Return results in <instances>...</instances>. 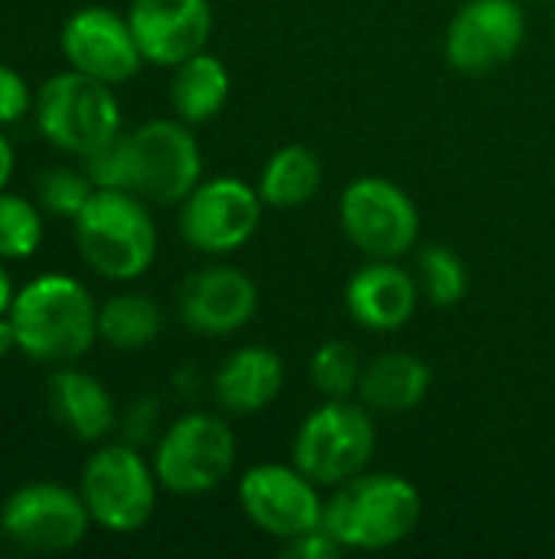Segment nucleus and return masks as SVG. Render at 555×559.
Masks as SVG:
<instances>
[{
    "mask_svg": "<svg viewBox=\"0 0 555 559\" xmlns=\"http://www.w3.org/2000/svg\"><path fill=\"white\" fill-rule=\"evenodd\" d=\"M164 314L150 295L124 292L98 308V337L114 350H144L160 337Z\"/></svg>",
    "mask_w": 555,
    "mask_h": 559,
    "instance_id": "23",
    "label": "nucleus"
},
{
    "mask_svg": "<svg viewBox=\"0 0 555 559\" xmlns=\"http://www.w3.org/2000/svg\"><path fill=\"white\" fill-rule=\"evenodd\" d=\"M553 23H555V16H553Z\"/></svg>",
    "mask_w": 555,
    "mask_h": 559,
    "instance_id": "35",
    "label": "nucleus"
},
{
    "mask_svg": "<svg viewBox=\"0 0 555 559\" xmlns=\"http://www.w3.org/2000/svg\"><path fill=\"white\" fill-rule=\"evenodd\" d=\"M128 23L144 62L173 69L203 52L213 33V7L209 0H134Z\"/></svg>",
    "mask_w": 555,
    "mask_h": 559,
    "instance_id": "16",
    "label": "nucleus"
},
{
    "mask_svg": "<svg viewBox=\"0 0 555 559\" xmlns=\"http://www.w3.org/2000/svg\"><path fill=\"white\" fill-rule=\"evenodd\" d=\"M415 265L422 272L425 298L435 308H455L464 298V292H468V269L458 259V252H451L442 242H432V246H425L419 252Z\"/></svg>",
    "mask_w": 555,
    "mask_h": 559,
    "instance_id": "25",
    "label": "nucleus"
},
{
    "mask_svg": "<svg viewBox=\"0 0 555 559\" xmlns=\"http://www.w3.org/2000/svg\"><path fill=\"white\" fill-rule=\"evenodd\" d=\"M376 452L373 416L363 403L327 400L314 409L294 436V468H301L314 485L337 488L366 472Z\"/></svg>",
    "mask_w": 555,
    "mask_h": 559,
    "instance_id": "4",
    "label": "nucleus"
},
{
    "mask_svg": "<svg viewBox=\"0 0 555 559\" xmlns=\"http://www.w3.org/2000/svg\"><path fill=\"white\" fill-rule=\"evenodd\" d=\"M262 197L255 187L236 177H216L196 183L180 210V236L209 255L242 249L262 223Z\"/></svg>",
    "mask_w": 555,
    "mask_h": 559,
    "instance_id": "11",
    "label": "nucleus"
},
{
    "mask_svg": "<svg viewBox=\"0 0 555 559\" xmlns=\"http://www.w3.org/2000/svg\"><path fill=\"white\" fill-rule=\"evenodd\" d=\"M239 504L258 531L278 540H294L307 531H317L324 521L317 485L291 465L249 468L239 481Z\"/></svg>",
    "mask_w": 555,
    "mask_h": 559,
    "instance_id": "12",
    "label": "nucleus"
},
{
    "mask_svg": "<svg viewBox=\"0 0 555 559\" xmlns=\"http://www.w3.org/2000/svg\"><path fill=\"white\" fill-rule=\"evenodd\" d=\"M281 554L288 559H334L343 554V547L324 527H317V531H307L294 540H285Z\"/></svg>",
    "mask_w": 555,
    "mask_h": 559,
    "instance_id": "30",
    "label": "nucleus"
},
{
    "mask_svg": "<svg viewBox=\"0 0 555 559\" xmlns=\"http://www.w3.org/2000/svg\"><path fill=\"white\" fill-rule=\"evenodd\" d=\"M321 187V157L304 144H288L268 157L258 177V197L268 206L291 210L307 203Z\"/></svg>",
    "mask_w": 555,
    "mask_h": 559,
    "instance_id": "22",
    "label": "nucleus"
},
{
    "mask_svg": "<svg viewBox=\"0 0 555 559\" xmlns=\"http://www.w3.org/2000/svg\"><path fill=\"white\" fill-rule=\"evenodd\" d=\"M363 364L347 341H327L314 350L307 364V380L327 400H350L360 386Z\"/></svg>",
    "mask_w": 555,
    "mask_h": 559,
    "instance_id": "24",
    "label": "nucleus"
},
{
    "mask_svg": "<svg viewBox=\"0 0 555 559\" xmlns=\"http://www.w3.org/2000/svg\"><path fill=\"white\" fill-rule=\"evenodd\" d=\"M43 242V216L39 210L16 193L0 190V255L3 259H29Z\"/></svg>",
    "mask_w": 555,
    "mask_h": 559,
    "instance_id": "26",
    "label": "nucleus"
},
{
    "mask_svg": "<svg viewBox=\"0 0 555 559\" xmlns=\"http://www.w3.org/2000/svg\"><path fill=\"white\" fill-rule=\"evenodd\" d=\"M432 386V370L422 357L406 350H389L370 360L360 373L357 400L370 413H409Z\"/></svg>",
    "mask_w": 555,
    "mask_h": 559,
    "instance_id": "20",
    "label": "nucleus"
},
{
    "mask_svg": "<svg viewBox=\"0 0 555 559\" xmlns=\"http://www.w3.org/2000/svg\"><path fill=\"white\" fill-rule=\"evenodd\" d=\"M82 259L111 282L141 278L157 255V226L131 190H95L75 216Z\"/></svg>",
    "mask_w": 555,
    "mask_h": 559,
    "instance_id": "3",
    "label": "nucleus"
},
{
    "mask_svg": "<svg viewBox=\"0 0 555 559\" xmlns=\"http://www.w3.org/2000/svg\"><path fill=\"white\" fill-rule=\"evenodd\" d=\"M154 423H157V400H137V403L131 406V413H128V423H124L128 442H131V445L144 442V439L150 436Z\"/></svg>",
    "mask_w": 555,
    "mask_h": 559,
    "instance_id": "31",
    "label": "nucleus"
},
{
    "mask_svg": "<svg viewBox=\"0 0 555 559\" xmlns=\"http://www.w3.org/2000/svg\"><path fill=\"white\" fill-rule=\"evenodd\" d=\"M36 124L59 151L85 157L121 134V108L108 82L69 69L39 88Z\"/></svg>",
    "mask_w": 555,
    "mask_h": 559,
    "instance_id": "5",
    "label": "nucleus"
},
{
    "mask_svg": "<svg viewBox=\"0 0 555 559\" xmlns=\"http://www.w3.org/2000/svg\"><path fill=\"white\" fill-rule=\"evenodd\" d=\"M340 223L366 259H399L419 242V210L412 197L383 177H360L343 190Z\"/></svg>",
    "mask_w": 555,
    "mask_h": 559,
    "instance_id": "9",
    "label": "nucleus"
},
{
    "mask_svg": "<svg viewBox=\"0 0 555 559\" xmlns=\"http://www.w3.org/2000/svg\"><path fill=\"white\" fill-rule=\"evenodd\" d=\"M128 190L141 200L173 206L183 203L203 174L200 144L186 121H147L124 134Z\"/></svg>",
    "mask_w": 555,
    "mask_h": 559,
    "instance_id": "6",
    "label": "nucleus"
},
{
    "mask_svg": "<svg viewBox=\"0 0 555 559\" xmlns=\"http://www.w3.org/2000/svg\"><path fill=\"white\" fill-rule=\"evenodd\" d=\"M226 98H229V69L222 66L219 56L196 52L180 66H173L170 102L180 121L203 124L222 111Z\"/></svg>",
    "mask_w": 555,
    "mask_h": 559,
    "instance_id": "21",
    "label": "nucleus"
},
{
    "mask_svg": "<svg viewBox=\"0 0 555 559\" xmlns=\"http://www.w3.org/2000/svg\"><path fill=\"white\" fill-rule=\"evenodd\" d=\"M46 396L56 419L82 442H101L118 423L111 393L92 373H82L75 367L56 370L49 377Z\"/></svg>",
    "mask_w": 555,
    "mask_h": 559,
    "instance_id": "19",
    "label": "nucleus"
},
{
    "mask_svg": "<svg viewBox=\"0 0 555 559\" xmlns=\"http://www.w3.org/2000/svg\"><path fill=\"white\" fill-rule=\"evenodd\" d=\"M88 524L92 514L82 495L52 481H33L16 488L0 511V534L29 554L75 550L85 540Z\"/></svg>",
    "mask_w": 555,
    "mask_h": 559,
    "instance_id": "10",
    "label": "nucleus"
},
{
    "mask_svg": "<svg viewBox=\"0 0 555 559\" xmlns=\"http://www.w3.org/2000/svg\"><path fill=\"white\" fill-rule=\"evenodd\" d=\"M16 347V331H13V321L0 314V360Z\"/></svg>",
    "mask_w": 555,
    "mask_h": 559,
    "instance_id": "33",
    "label": "nucleus"
},
{
    "mask_svg": "<svg viewBox=\"0 0 555 559\" xmlns=\"http://www.w3.org/2000/svg\"><path fill=\"white\" fill-rule=\"evenodd\" d=\"M180 321L193 334L226 337L242 331L258 311L255 282L232 265H209L193 272L177 292Z\"/></svg>",
    "mask_w": 555,
    "mask_h": 559,
    "instance_id": "15",
    "label": "nucleus"
},
{
    "mask_svg": "<svg viewBox=\"0 0 555 559\" xmlns=\"http://www.w3.org/2000/svg\"><path fill=\"white\" fill-rule=\"evenodd\" d=\"M62 52L72 69L108 85L128 82L144 62L128 16L108 7H82L72 13L62 26Z\"/></svg>",
    "mask_w": 555,
    "mask_h": 559,
    "instance_id": "14",
    "label": "nucleus"
},
{
    "mask_svg": "<svg viewBox=\"0 0 555 559\" xmlns=\"http://www.w3.org/2000/svg\"><path fill=\"white\" fill-rule=\"evenodd\" d=\"M285 386V364L268 347H242L222 360L213 377L216 403L226 413L252 416L268 409Z\"/></svg>",
    "mask_w": 555,
    "mask_h": 559,
    "instance_id": "18",
    "label": "nucleus"
},
{
    "mask_svg": "<svg viewBox=\"0 0 555 559\" xmlns=\"http://www.w3.org/2000/svg\"><path fill=\"white\" fill-rule=\"evenodd\" d=\"M16 350L39 364H72L98 337V308L88 288L69 275H39L10 305Z\"/></svg>",
    "mask_w": 555,
    "mask_h": 559,
    "instance_id": "1",
    "label": "nucleus"
},
{
    "mask_svg": "<svg viewBox=\"0 0 555 559\" xmlns=\"http://www.w3.org/2000/svg\"><path fill=\"white\" fill-rule=\"evenodd\" d=\"M527 36V20L517 0H468L445 36L448 62L464 75H487L507 66Z\"/></svg>",
    "mask_w": 555,
    "mask_h": 559,
    "instance_id": "13",
    "label": "nucleus"
},
{
    "mask_svg": "<svg viewBox=\"0 0 555 559\" xmlns=\"http://www.w3.org/2000/svg\"><path fill=\"white\" fill-rule=\"evenodd\" d=\"M10 174H13V147H10V141L0 134V190L10 183Z\"/></svg>",
    "mask_w": 555,
    "mask_h": 559,
    "instance_id": "32",
    "label": "nucleus"
},
{
    "mask_svg": "<svg viewBox=\"0 0 555 559\" xmlns=\"http://www.w3.org/2000/svg\"><path fill=\"white\" fill-rule=\"evenodd\" d=\"M422 521V495L399 475H357L337 485L321 527L343 550H389Z\"/></svg>",
    "mask_w": 555,
    "mask_h": 559,
    "instance_id": "2",
    "label": "nucleus"
},
{
    "mask_svg": "<svg viewBox=\"0 0 555 559\" xmlns=\"http://www.w3.org/2000/svg\"><path fill=\"white\" fill-rule=\"evenodd\" d=\"M157 475L131 442L98 449L82 468V501L92 521L111 534L141 531L157 504Z\"/></svg>",
    "mask_w": 555,
    "mask_h": 559,
    "instance_id": "7",
    "label": "nucleus"
},
{
    "mask_svg": "<svg viewBox=\"0 0 555 559\" xmlns=\"http://www.w3.org/2000/svg\"><path fill=\"white\" fill-rule=\"evenodd\" d=\"M29 108V85L26 79L0 62V124H13Z\"/></svg>",
    "mask_w": 555,
    "mask_h": 559,
    "instance_id": "29",
    "label": "nucleus"
},
{
    "mask_svg": "<svg viewBox=\"0 0 555 559\" xmlns=\"http://www.w3.org/2000/svg\"><path fill=\"white\" fill-rule=\"evenodd\" d=\"M236 452L229 423L209 413H186L157 442L154 475L173 495H206L229 478Z\"/></svg>",
    "mask_w": 555,
    "mask_h": 559,
    "instance_id": "8",
    "label": "nucleus"
},
{
    "mask_svg": "<svg viewBox=\"0 0 555 559\" xmlns=\"http://www.w3.org/2000/svg\"><path fill=\"white\" fill-rule=\"evenodd\" d=\"M13 282L7 275V269L0 265V314H10V305H13Z\"/></svg>",
    "mask_w": 555,
    "mask_h": 559,
    "instance_id": "34",
    "label": "nucleus"
},
{
    "mask_svg": "<svg viewBox=\"0 0 555 559\" xmlns=\"http://www.w3.org/2000/svg\"><path fill=\"white\" fill-rule=\"evenodd\" d=\"M85 174L98 190H128V170H124V134L111 138L98 151L85 154Z\"/></svg>",
    "mask_w": 555,
    "mask_h": 559,
    "instance_id": "28",
    "label": "nucleus"
},
{
    "mask_svg": "<svg viewBox=\"0 0 555 559\" xmlns=\"http://www.w3.org/2000/svg\"><path fill=\"white\" fill-rule=\"evenodd\" d=\"M347 308L366 331H399L419 308V282L396 259H370L347 282Z\"/></svg>",
    "mask_w": 555,
    "mask_h": 559,
    "instance_id": "17",
    "label": "nucleus"
},
{
    "mask_svg": "<svg viewBox=\"0 0 555 559\" xmlns=\"http://www.w3.org/2000/svg\"><path fill=\"white\" fill-rule=\"evenodd\" d=\"M95 190H98V187L88 180V174H85V170H72V167H49V170L39 177V183H36L39 203H43L49 213L69 216V219H75V216L85 210V203L92 200Z\"/></svg>",
    "mask_w": 555,
    "mask_h": 559,
    "instance_id": "27",
    "label": "nucleus"
}]
</instances>
